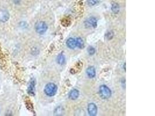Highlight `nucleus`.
Wrapping results in <instances>:
<instances>
[{"instance_id": "2eb2a0df", "label": "nucleus", "mask_w": 155, "mask_h": 116, "mask_svg": "<svg viewBox=\"0 0 155 116\" xmlns=\"http://www.w3.org/2000/svg\"><path fill=\"white\" fill-rule=\"evenodd\" d=\"M87 52L90 55H93L95 53V49L93 47H89L87 48Z\"/></svg>"}, {"instance_id": "0eeeda50", "label": "nucleus", "mask_w": 155, "mask_h": 116, "mask_svg": "<svg viewBox=\"0 0 155 116\" xmlns=\"http://www.w3.org/2000/svg\"><path fill=\"white\" fill-rule=\"evenodd\" d=\"M97 107L94 103H90L88 105V113L90 116H96L97 114Z\"/></svg>"}, {"instance_id": "f03ea898", "label": "nucleus", "mask_w": 155, "mask_h": 116, "mask_svg": "<svg viewBox=\"0 0 155 116\" xmlns=\"http://www.w3.org/2000/svg\"><path fill=\"white\" fill-rule=\"evenodd\" d=\"M99 93L100 96L104 99H109L112 95L111 90L105 85H102L99 87Z\"/></svg>"}, {"instance_id": "f3484780", "label": "nucleus", "mask_w": 155, "mask_h": 116, "mask_svg": "<svg viewBox=\"0 0 155 116\" xmlns=\"http://www.w3.org/2000/svg\"><path fill=\"white\" fill-rule=\"evenodd\" d=\"M14 1L15 3H18L20 1V0H14Z\"/></svg>"}, {"instance_id": "f257e3e1", "label": "nucleus", "mask_w": 155, "mask_h": 116, "mask_svg": "<svg viewBox=\"0 0 155 116\" xmlns=\"http://www.w3.org/2000/svg\"><path fill=\"white\" fill-rule=\"evenodd\" d=\"M58 87L54 83H48L44 88V92L46 95L52 97L57 94Z\"/></svg>"}, {"instance_id": "1a4fd4ad", "label": "nucleus", "mask_w": 155, "mask_h": 116, "mask_svg": "<svg viewBox=\"0 0 155 116\" xmlns=\"http://www.w3.org/2000/svg\"><path fill=\"white\" fill-rule=\"evenodd\" d=\"M86 73L88 76V77L90 79H93L96 76V70H95V69L91 66V67H89L87 70H86Z\"/></svg>"}, {"instance_id": "423d86ee", "label": "nucleus", "mask_w": 155, "mask_h": 116, "mask_svg": "<svg viewBox=\"0 0 155 116\" xmlns=\"http://www.w3.org/2000/svg\"><path fill=\"white\" fill-rule=\"evenodd\" d=\"M35 80L34 79H32L30 80L29 84H28V92L29 95L31 96H34L35 95Z\"/></svg>"}, {"instance_id": "4468645a", "label": "nucleus", "mask_w": 155, "mask_h": 116, "mask_svg": "<svg viewBox=\"0 0 155 116\" xmlns=\"http://www.w3.org/2000/svg\"><path fill=\"white\" fill-rule=\"evenodd\" d=\"M99 2V0H87V4L91 7L97 5V4H98Z\"/></svg>"}, {"instance_id": "9d476101", "label": "nucleus", "mask_w": 155, "mask_h": 116, "mask_svg": "<svg viewBox=\"0 0 155 116\" xmlns=\"http://www.w3.org/2000/svg\"><path fill=\"white\" fill-rule=\"evenodd\" d=\"M79 96V92L78 89H73L69 94V98L71 100H76Z\"/></svg>"}, {"instance_id": "9b49d317", "label": "nucleus", "mask_w": 155, "mask_h": 116, "mask_svg": "<svg viewBox=\"0 0 155 116\" xmlns=\"http://www.w3.org/2000/svg\"><path fill=\"white\" fill-rule=\"evenodd\" d=\"M66 59L63 54H60L57 57V62L61 65H63L65 63Z\"/></svg>"}, {"instance_id": "39448f33", "label": "nucleus", "mask_w": 155, "mask_h": 116, "mask_svg": "<svg viewBox=\"0 0 155 116\" xmlns=\"http://www.w3.org/2000/svg\"><path fill=\"white\" fill-rule=\"evenodd\" d=\"M10 17V14L7 10L0 9V22L2 23L7 22Z\"/></svg>"}, {"instance_id": "7ed1b4c3", "label": "nucleus", "mask_w": 155, "mask_h": 116, "mask_svg": "<svg viewBox=\"0 0 155 116\" xmlns=\"http://www.w3.org/2000/svg\"><path fill=\"white\" fill-rule=\"evenodd\" d=\"M35 29L36 32L39 34H44L48 29L47 24L43 21L37 22L35 24Z\"/></svg>"}, {"instance_id": "20e7f679", "label": "nucleus", "mask_w": 155, "mask_h": 116, "mask_svg": "<svg viewBox=\"0 0 155 116\" xmlns=\"http://www.w3.org/2000/svg\"><path fill=\"white\" fill-rule=\"evenodd\" d=\"M84 26L86 28H95L97 26V19L94 17L88 18L85 21Z\"/></svg>"}, {"instance_id": "6e6552de", "label": "nucleus", "mask_w": 155, "mask_h": 116, "mask_svg": "<svg viewBox=\"0 0 155 116\" xmlns=\"http://www.w3.org/2000/svg\"><path fill=\"white\" fill-rule=\"evenodd\" d=\"M66 45L67 46L70 48L74 50V48H76V38H69L67 41H66Z\"/></svg>"}, {"instance_id": "dca6fc26", "label": "nucleus", "mask_w": 155, "mask_h": 116, "mask_svg": "<svg viewBox=\"0 0 155 116\" xmlns=\"http://www.w3.org/2000/svg\"><path fill=\"white\" fill-rule=\"evenodd\" d=\"M106 38L108 39V40H110V39H111L110 38V37L112 38L113 37V33L112 32H111V31H110V32H108L107 34H106Z\"/></svg>"}, {"instance_id": "f8f14e48", "label": "nucleus", "mask_w": 155, "mask_h": 116, "mask_svg": "<svg viewBox=\"0 0 155 116\" xmlns=\"http://www.w3.org/2000/svg\"><path fill=\"white\" fill-rule=\"evenodd\" d=\"M76 47H78V48H83L84 46V43L83 40L81 38H76Z\"/></svg>"}, {"instance_id": "ddd939ff", "label": "nucleus", "mask_w": 155, "mask_h": 116, "mask_svg": "<svg viewBox=\"0 0 155 116\" xmlns=\"http://www.w3.org/2000/svg\"><path fill=\"white\" fill-rule=\"evenodd\" d=\"M111 9H112V11L113 12L114 14H117V13H119V12L120 11L119 5L116 3H114L112 5Z\"/></svg>"}]
</instances>
